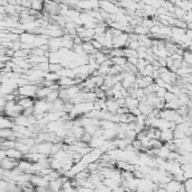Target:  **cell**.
Listing matches in <instances>:
<instances>
[{
	"instance_id": "obj_27",
	"label": "cell",
	"mask_w": 192,
	"mask_h": 192,
	"mask_svg": "<svg viewBox=\"0 0 192 192\" xmlns=\"http://www.w3.org/2000/svg\"><path fill=\"white\" fill-rule=\"evenodd\" d=\"M173 26H176V27H180V28H184V29H186V28H188V23L184 21L183 19L175 18V21H174V25H173Z\"/></svg>"
},
{
	"instance_id": "obj_23",
	"label": "cell",
	"mask_w": 192,
	"mask_h": 192,
	"mask_svg": "<svg viewBox=\"0 0 192 192\" xmlns=\"http://www.w3.org/2000/svg\"><path fill=\"white\" fill-rule=\"evenodd\" d=\"M60 98V93H59V90H53V91H51L48 93V96L45 99L48 101V102H54L56 99H59Z\"/></svg>"
},
{
	"instance_id": "obj_29",
	"label": "cell",
	"mask_w": 192,
	"mask_h": 192,
	"mask_svg": "<svg viewBox=\"0 0 192 192\" xmlns=\"http://www.w3.org/2000/svg\"><path fill=\"white\" fill-rule=\"evenodd\" d=\"M166 92H167V89L164 88V87H160V88L156 90L155 95H156L159 98H163V99H164V97H165V95H166Z\"/></svg>"
},
{
	"instance_id": "obj_34",
	"label": "cell",
	"mask_w": 192,
	"mask_h": 192,
	"mask_svg": "<svg viewBox=\"0 0 192 192\" xmlns=\"http://www.w3.org/2000/svg\"><path fill=\"white\" fill-rule=\"evenodd\" d=\"M186 81H188V82L191 83V84H192V74H191V75H190L189 78H188V79H186Z\"/></svg>"
},
{
	"instance_id": "obj_8",
	"label": "cell",
	"mask_w": 192,
	"mask_h": 192,
	"mask_svg": "<svg viewBox=\"0 0 192 192\" xmlns=\"http://www.w3.org/2000/svg\"><path fill=\"white\" fill-rule=\"evenodd\" d=\"M182 185H183L182 182H179V181L172 179L171 181H168L165 184V190L166 191H180Z\"/></svg>"
},
{
	"instance_id": "obj_35",
	"label": "cell",
	"mask_w": 192,
	"mask_h": 192,
	"mask_svg": "<svg viewBox=\"0 0 192 192\" xmlns=\"http://www.w3.org/2000/svg\"><path fill=\"white\" fill-rule=\"evenodd\" d=\"M189 51H191L192 52V41L190 42V44H189Z\"/></svg>"
},
{
	"instance_id": "obj_33",
	"label": "cell",
	"mask_w": 192,
	"mask_h": 192,
	"mask_svg": "<svg viewBox=\"0 0 192 192\" xmlns=\"http://www.w3.org/2000/svg\"><path fill=\"white\" fill-rule=\"evenodd\" d=\"M138 57L137 56H130V57H127V61L129 63H132V64H135L137 65V63H138Z\"/></svg>"
},
{
	"instance_id": "obj_15",
	"label": "cell",
	"mask_w": 192,
	"mask_h": 192,
	"mask_svg": "<svg viewBox=\"0 0 192 192\" xmlns=\"http://www.w3.org/2000/svg\"><path fill=\"white\" fill-rule=\"evenodd\" d=\"M17 146V141L8 138L1 139V150H9V148H15Z\"/></svg>"
},
{
	"instance_id": "obj_28",
	"label": "cell",
	"mask_w": 192,
	"mask_h": 192,
	"mask_svg": "<svg viewBox=\"0 0 192 192\" xmlns=\"http://www.w3.org/2000/svg\"><path fill=\"white\" fill-rule=\"evenodd\" d=\"M147 64H150V62H148L146 59H139L138 60V63H137V69H138V71L142 72L143 70H144V68Z\"/></svg>"
},
{
	"instance_id": "obj_24",
	"label": "cell",
	"mask_w": 192,
	"mask_h": 192,
	"mask_svg": "<svg viewBox=\"0 0 192 192\" xmlns=\"http://www.w3.org/2000/svg\"><path fill=\"white\" fill-rule=\"evenodd\" d=\"M60 78H61V75H60L59 73H54V72H47V74L45 75V79L48 81H53V82H59Z\"/></svg>"
},
{
	"instance_id": "obj_18",
	"label": "cell",
	"mask_w": 192,
	"mask_h": 192,
	"mask_svg": "<svg viewBox=\"0 0 192 192\" xmlns=\"http://www.w3.org/2000/svg\"><path fill=\"white\" fill-rule=\"evenodd\" d=\"M82 47H83V51L86 52L88 55H91V54H95L98 50H96L95 46L92 45L91 42H84L82 44Z\"/></svg>"
},
{
	"instance_id": "obj_30",
	"label": "cell",
	"mask_w": 192,
	"mask_h": 192,
	"mask_svg": "<svg viewBox=\"0 0 192 192\" xmlns=\"http://www.w3.org/2000/svg\"><path fill=\"white\" fill-rule=\"evenodd\" d=\"M175 98H177V96L175 95V93H173V92H171V91H167L165 97H164V100H165V102H170V101H172L173 99H175Z\"/></svg>"
},
{
	"instance_id": "obj_22",
	"label": "cell",
	"mask_w": 192,
	"mask_h": 192,
	"mask_svg": "<svg viewBox=\"0 0 192 192\" xmlns=\"http://www.w3.org/2000/svg\"><path fill=\"white\" fill-rule=\"evenodd\" d=\"M154 70H155V69H154V65L150 63V64H147L146 66H145L144 70H143V71L141 72V73H142L143 75H148V77H153Z\"/></svg>"
},
{
	"instance_id": "obj_1",
	"label": "cell",
	"mask_w": 192,
	"mask_h": 192,
	"mask_svg": "<svg viewBox=\"0 0 192 192\" xmlns=\"http://www.w3.org/2000/svg\"><path fill=\"white\" fill-rule=\"evenodd\" d=\"M50 110V102L46 99H36L34 104V115H44Z\"/></svg>"
},
{
	"instance_id": "obj_17",
	"label": "cell",
	"mask_w": 192,
	"mask_h": 192,
	"mask_svg": "<svg viewBox=\"0 0 192 192\" xmlns=\"http://www.w3.org/2000/svg\"><path fill=\"white\" fill-rule=\"evenodd\" d=\"M138 105H139V99H137V98H133V97L126 98V107L129 110H133L135 108H137Z\"/></svg>"
},
{
	"instance_id": "obj_25",
	"label": "cell",
	"mask_w": 192,
	"mask_h": 192,
	"mask_svg": "<svg viewBox=\"0 0 192 192\" xmlns=\"http://www.w3.org/2000/svg\"><path fill=\"white\" fill-rule=\"evenodd\" d=\"M63 68H64V66H63L61 63H50V72L59 73Z\"/></svg>"
},
{
	"instance_id": "obj_21",
	"label": "cell",
	"mask_w": 192,
	"mask_h": 192,
	"mask_svg": "<svg viewBox=\"0 0 192 192\" xmlns=\"http://www.w3.org/2000/svg\"><path fill=\"white\" fill-rule=\"evenodd\" d=\"M0 135H1V138H10L14 135V129L12 128H1Z\"/></svg>"
},
{
	"instance_id": "obj_20",
	"label": "cell",
	"mask_w": 192,
	"mask_h": 192,
	"mask_svg": "<svg viewBox=\"0 0 192 192\" xmlns=\"http://www.w3.org/2000/svg\"><path fill=\"white\" fill-rule=\"evenodd\" d=\"M115 65H125L128 62L126 56H118V57H110Z\"/></svg>"
},
{
	"instance_id": "obj_31",
	"label": "cell",
	"mask_w": 192,
	"mask_h": 192,
	"mask_svg": "<svg viewBox=\"0 0 192 192\" xmlns=\"http://www.w3.org/2000/svg\"><path fill=\"white\" fill-rule=\"evenodd\" d=\"M183 184L186 191H192V179H185L183 181Z\"/></svg>"
},
{
	"instance_id": "obj_9",
	"label": "cell",
	"mask_w": 192,
	"mask_h": 192,
	"mask_svg": "<svg viewBox=\"0 0 192 192\" xmlns=\"http://www.w3.org/2000/svg\"><path fill=\"white\" fill-rule=\"evenodd\" d=\"M35 100L36 98H32V97H23L18 100V104L20 105L24 109H26V108H29V107H34V104H35Z\"/></svg>"
},
{
	"instance_id": "obj_10",
	"label": "cell",
	"mask_w": 192,
	"mask_h": 192,
	"mask_svg": "<svg viewBox=\"0 0 192 192\" xmlns=\"http://www.w3.org/2000/svg\"><path fill=\"white\" fill-rule=\"evenodd\" d=\"M60 86L62 88H69V87H72L74 84H77V81L74 78H69V77H61L59 80Z\"/></svg>"
},
{
	"instance_id": "obj_6",
	"label": "cell",
	"mask_w": 192,
	"mask_h": 192,
	"mask_svg": "<svg viewBox=\"0 0 192 192\" xmlns=\"http://www.w3.org/2000/svg\"><path fill=\"white\" fill-rule=\"evenodd\" d=\"M160 139L162 141L163 143L172 142V141L174 139V130L171 129V128H167V129L161 130Z\"/></svg>"
},
{
	"instance_id": "obj_19",
	"label": "cell",
	"mask_w": 192,
	"mask_h": 192,
	"mask_svg": "<svg viewBox=\"0 0 192 192\" xmlns=\"http://www.w3.org/2000/svg\"><path fill=\"white\" fill-rule=\"evenodd\" d=\"M134 33H136L137 35H148L150 34V28L145 27L143 24L137 25L134 27Z\"/></svg>"
},
{
	"instance_id": "obj_26",
	"label": "cell",
	"mask_w": 192,
	"mask_h": 192,
	"mask_svg": "<svg viewBox=\"0 0 192 192\" xmlns=\"http://www.w3.org/2000/svg\"><path fill=\"white\" fill-rule=\"evenodd\" d=\"M183 61L192 66V52L191 51H185L183 53Z\"/></svg>"
},
{
	"instance_id": "obj_14",
	"label": "cell",
	"mask_w": 192,
	"mask_h": 192,
	"mask_svg": "<svg viewBox=\"0 0 192 192\" xmlns=\"http://www.w3.org/2000/svg\"><path fill=\"white\" fill-rule=\"evenodd\" d=\"M14 125H15L14 118H10L8 116L2 115L1 120H0V126H1V128H12Z\"/></svg>"
},
{
	"instance_id": "obj_5",
	"label": "cell",
	"mask_w": 192,
	"mask_h": 192,
	"mask_svg": "<svg viewBox=\"0 0 192 192\" xmlns=\"http://www.w3.org/2000/svg\"><path fill=\"white\" fill-rule=\"evenodd\" d=\"M50 52H57L61 47H63L62 37H50L48 39Z\"/></svg>"
},
{
	"instance_id": "obj_4",
	"label": "cell",
	"mask_w": 192,
	"mask_h": 192,
	"mask_svg": "<svg viewBox=\"0 0 192 192\" xmlns=\"http://www.w3.org/2000/svg\"><path fill=\"white\" fill-rule=\"evenodd\" d=\"M18 164H19V160H16L12 157H6L1 160V167L5 170H14L18 167Z\"/></svg>"
},
{
	"instance_id": "obj_7",
	"label": "cell",
	"mask_w": 192,
	"mask_h": 192,
	"mask_svg": "<svg viewBox=\"0 0 192 192\" xmlns=\"http://www.w3.org/2000/svg\"><path fill=\"white\" fill-rule=\"evenodd\" d=\"M35 39H36V35L34 33L24 32L23 34H20V42L21 43H24V44H29L34 46ZM34 47H35V46H34Z\"/></svg>"
},
{
	"instance_id": "obj_32",
	"label": "cell",
	"mask_w": 192,
	"mask_h": 192,
	"mask_svg": "<svg viewBox=\"0 0 192 192\" xmlns=\"http://www.w3.org/2000/svg\"><path fill=\"white\" fill-rule=\"evenodd\" d=\"M23 115H25V116L34 115V107H29V108H26V109H24V110H23Z\"/></svg>"
},
{
	"instance_id": "obj_16",
	"label": "cell",
	"mask_w": 192,
	"mask_h": 192,
	"mask_svg": "<svg viewBox=\"0 0 192 192\" xmlns=\"http://www.w3.org/2000/svg\"><path fill=\"white\" fill-rule=\"evenodd\" d=\"M62 185H63L62 177H59L56 180L51 181L50 184H48L51 191H60V190H62Z\"/></svg>"
},
{
	"instance_id": "obj_11",
	"label": "cell",
	"mask_w": 192,
	"mask_h": 192,
	"mask_svg": "<svg viewBox=\"0 0 192 192\" xmlns=\"http://www.w3.org/2000/svg\"><path fill=\"white\" fill-rule=\"evenodd\" d=\"M51 91H53L51 87H38L36 92V99H45Z\"/></svg>"
},
{
	"instance_id": "obj_3",
	"label": "cell",
	"mask_w": 192,
	"mask_h": 192,
	"mask_svg": "<svg viewBox=\"0 0 192 192\" xmlns=\"http://www.w3.org/2000/svg\"><path fill=\"white\" fill-rule=\"evenodd\" d=\"M128 38H129V34H127V33H121L120 35L114 37V39H112L114 47H127Z\"/></svg>"
},
{
	"instance_id": "obj_2",
	"label": "cell",
	"mask_w": 192,
	"mask_h": 192,
	"mask_svg": "<svg viewBox=\"0 0 192 192\" xmlns=\"http://www.w3.org/2000/svg\"><path fill=\"white\" fill-rule=\"evenodd\" d=\"M37 89H38V86H37V84H32V83H29V84H25V86L18 87V92H19V95L24 96V97L36 98Z\"/></svg>"
},
{
	"instance_id": "obj_13",
	"label": "cell",
	"mask_w": 192,
	"mask_h": 192,
	"mask_svg": "<svg viewBox=\"0 0 192 192\" xmlns=\"http://www.w3.org/2000/svg\"><path fill=\"white\" fill-rule=\"evenodd\" d=\"M14 121H15V124L17 125H21V126H26V127H29L32 126L30 125V121H29V117L28 116H25V115H19L18 117L14 118Z\"/></svg>"
},
{
	"instance_id": "obj_12",
	"label": "cell",
	"mask_w": 192,
	"mask_h": 192,
	"mask_svg": "<svg viewBox=\"0 0 192 192\" xmlns=\"http://www.w3.org/2000/svg\"><path fill=\"white\" fill-rule=\"evenodd\" d=\"M106 142H107V139H105L102 136L101 137L92 136L91 141L89 142V145H90V147H92V148H100Z\"/></svg>"
}]
</instances>
